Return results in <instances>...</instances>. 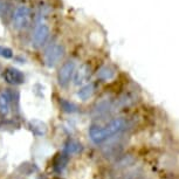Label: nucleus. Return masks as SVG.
Wrapping results in <instances>:
<instances>
[{
    "mask_svg": "<svg viewBox=\"0 0 179 179\" xmlns=\"http://www.w3.org/2000/svg\"><path fill=\"white\" fill-rule=\"evenodd\" d=\"M125 127V122L122 118H116L112 119L106 125H93L89 129V136L90 139L96 144L103 143L104 140L111 138L112 136L121 132Z\"/></svg>",
    "mask_w": 179,
    "mask_h": 179,
    "instance_id": "f257e3e1",
    "label": "nucleus"
},
{
    "mask_svg": "<svg viewBox=\"0 0 179 179\" xmlns=\"http://www.w3.org/2000/svg\"><path fill=\"white\" fill-rule=\"evenodd\" d=\"M31 20V11L27 6H19L17 10L13 13V18H12V23L13 27L15 29H23L26 28L29 23Z\"/></svg>",
    "mask_w": 179,
    "mask_h": 179,
    "instance_id": "f03ea898",
    "label": "nucleus"
},
{
    "mask_svg": "<svg viewBox=\"0 0 179 179\" xmlns=\"http://www.w3.org/2000/svg\"><path fill=\"white\" fill-rule=\"evenodd\" d=\"M65 55V47L59 44L51 45L45 52V62L48 67L56 66Z\"/></svg>",
    "mask_w": 179,
    "mask_h": 179,
    "instance_id": "7ed1b4c3",
    "label": "nucleus"
},
{
    "mask_svg": "<svg viewBox=\"0 0 179 179\" xmlns=\"http://www.w3.org/2000/svg\"><path fill=\"white\" fill-rule=\"evenodd\" d=\"M49 34H51V31H49V27L46 25V23H39L36 27H35V31H34L33 34V46L35 48H40L45 45L47 42V40L49 38Z\"/></svg>",
    "mask_w": 179,
    "mask_h": 179,
    "instance_id": "20e7f679",
    "label": "nucleus"
},
{
    "mask_svg": "<svg viewBox=\"0 0 179 179\" xmlns=\"http://www.w3.org/2000/svg\"><path fill=\"white\" fill-rule=\"evenodd\" d=\"M74 73H75V62L67 61L62 66L61 69L59 70V74H57V80H59L60 85L67 87L73 77Z\"/></svg>",
    "mask_w": 179,
    "mask_h": 179,
    "instance_id": "39448f33",
    "label": "nucleus"
},
{
    "mask_svg": "<svg viewBox=\"0 0 179 179\" xmlns=\"http://www.w3.org/2000/svg\"><path fill=\"white\" fill-rule=\"evenodd\" d=\"M4 78L6 82L11 84H21L25 82V76L23 74L15 68H7L4 73Z\"/></svg>",
    "mask_w": 179,
    "mask_h": 179,
    "instance_id": "423d86ee",
    "label": "nucleus"
},
{
    "mask_svg": "<svg viewBox=\"0 0 179 179\" xmlns=\"http://www.w3.org/2000/svg\"><path fill=\"white\" fill-rule=\"evenodd\" d=\"M11 104V95L8 91H4L0 94V111L2 114H7L10 110Z\"/></svg>",
    "mask_w": 179,
    "mask_h": 179,
    "instance_id": "0eeeda50",
    "label": "nucleus"
},
{
    "mask_svg": "<svg viewBox=\"0 0 179 179\" xmlns=\"http://www.w3.org/2000/svg\"><path fill=\"white\" fill-rule=\"evenodd\" d=\"M93 93H94V84L89 83L80 89V91L77 93V96L80 98H82V100H87V98H89L90 96L93 95Z\"/></svg>",
    "mask_w": 179,
    "mask_h": 179,
    "instance_id": "6e6552de",
    "label": "nucleus"
},
{
    "mask_svg": "<svg viewBox=\"0 0 179 179\" xmlns=\"http://www.w3.org/2000/svg\"><path fill=\"white\" fill-rule=\"evenodd\" d=\"M81 144L77 143L76 140H69L67 144H66V148H65V150L67 153L69 155H75V153H77V152L81 151Z\"/></svg>",
    "mask_w": 179,
    "mask_h": 179,
    "instance_id": "1a4fd4ad",
    "label": "nucleus"
},
{
    "mask_svg": "<svg viewBox=\"0 0 179 179\" xmlns=\"http://www.w3.org/2000/svg\"><path fill=\"white\" fill-rule=\"evenodd\" d=\"M74 81H75V84H81L83 82L87 75H88V72H87V67L85 66H82V67L78 69L77 72L74 73Z\"/></svg>",
    "mask_w": 179,
    "mask_h": 179,
    "instance_id": "9d476101",
    "label": "nucleus"
},
{
    "mask_svg": "<svg viewBox=\"0 0 179 179\" xmlns=\"http://www.w3.org/2000/svg\"><path fill=\"white\" fill-rule=\"evenodd\" d=\"M68 159L67 157H65V155H62L57 158V160L55 162V165H54V169H55L57 172H61L63 169L66 168V164H67Z\"/></svg>",
    "mask_w": 179,
    "mask_h": 179,
    "instance_id": "9b49d317",
    "label": "nucleus"
},
{
    "mask_svg": "<svg viewBox=\"0 0 179 179\" xmlns=\"http://www.w3.org/2000/svg\"><path fill=\"white\" fill-rule=\"evenodd\" d=\"M60 104H61V108L67 112H74L76 111V106L70 103V102L66 101V100H61L60 101Z\"/></svg>",
    "mask_w": 179,
    "mask_h": 179,
    "instance_id": "f8f14e48",
    "label": "nucleus"
},
{
    "mask_svg": "<svg viewBox=\"0 0 179 179\" xmlns=\"http://www.w3.org/2000/svg\"><path fill=\"white\" fill-rule=\"evenodd\" d=\"M112 75H114V73H112L109 68H102L101 70H100V73H98V76L104 78V80L112 77Z\"/></svg>",
    "mask_w": 179,
    "mask_h": 179,
    "instance_id": "ddd939ff",
    "label": "nucleus"
},
{
    "mask_svg": "<svg viewBox=\"0 0 179 179\" xmlns=\"http://www.w3.org/2000/svg\"><path fill=\"white\" fill-rule=\"evenodd\" d=\"M0 56L6 57V59H11L12 56H13V53H12V51L10 48H6V47L0 46Z\"/></svg>",
    "mask_w": 179,
    "mask_h": 179,
    "instance_id": "4468645a",
    "label": "nucleus"
},
{
    "mask_svg": "<svg viewBox=\"0 0 179 179\" xmlns=\"http://www.w3.org/2000/svg\"><path fill=\"white\" fill-rule=\"evenodd\" d=\"M2 7H4V6H2V4L0 2V12H1V10H2Z\"/></svg>",
    "mask_w": 179,
    "mask_h": 179,
    "instance_id": "2eb2a0df",
    "label": "nucleus"
}]
</instances>
